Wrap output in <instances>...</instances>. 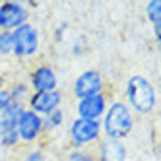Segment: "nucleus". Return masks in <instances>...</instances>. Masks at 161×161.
Masks as SVG:
<instances>
[{"instance_id":"obj_1","label":"nucleus","mask_w":161,"mask_h":161,"mask_svg":"<svg viewBox=\"0 0 161 161\" xmlns=\"http://www.w3.org/2000/svg\"><path fill=\"white\" fill-rule=\"evenodd\" d=\"M134 114L147 117L157 109V89L149 78L142 74H132L124 84V99Z\"/></svg>"},{"instance_id":"obj_2","label":"nucleus","mask_w":161,"mask_h":161,"mask_svg":"<svg viewBox=\"0 0 161 161\" xmlns=\"http://www.w3.org/2000/svg\"><path fill=\"white\" fill-rule=\"evenodd\" d=\"M99 122H101L103 138L126 142V138L136 128V114L122 99H113L109 101V107Z\"/></svg>"},{"instance_id":"obj_3","label":"nucleus","mask_w":161,"mask_h":161,"mask_svg":"<svg viewBox=\"0 0 161 161\" xmlns=\"http://www.w3.org/2000/svg\"><path fill=\"white\" fill-rule=\"evenodd\" d=\"M103 138L101 122L99 120H86V119H72L68 122V142L70 149H91L97 146Z\"/></svg>"},{"instance_id":"obj_4","label":"nucleus","mask_w":161,"mask_h":161,"mask_svg":"<svg viewBox=\"0 0 161 161\" xmlns=\"http://www.w3.org/2000/svg\"><path fill=\"white\" fill-rule=\"evenodd\" d=\"M41 51L39 29L27 21L16 31H12V56L18 60H31Z\"/></svg>"},{"instance_id":"obj_5","label":"nucleus","mask_w":161,"mask_h":161,"mask_svg":"<svg viewBox=\"0 0 161 161\" xmlns=\"http://www.w3.org/2000/svg\"><path fill=\"white\" fill-rule=\"evenodd\" d=\"M31 18L29 2L21 0H4L0 2V31H16Z\"/></svg>"},{"instance_id":"obj_6","label":"nucleus","mask_w":161,"mask_h":161,"mask_svg":"<svg viewBox=\"0 0 161 161\" xmlns=\"http://www.w3.org/2000/svg\"><path fill=\"white\" fill-rule=\"evenodd\" d=\"M16 132H18V138H19V144H24V146H27V147L39 144L41 138L45 136V130H43V117H39L37 113H33V111H29V109L25 107L24 113L18 117Z\"/></svg>"},{"instance_id":"obj_7","label":"nucleus","mask_w":161,"mask_h":161,"mask_svg":"<svg viewBox=\"0 0 161 161\" xmlns=\"http://www.w3.org/2000/svg\"><path fill=\"white\" fill-rule=\"evenodd\" d=\"M72 97L78 99H84V97H91V95H99V93H105V78L99 70L95 68H87V70L80 72L74 82H72Z\"/></svg>"},{"instance_id":"obj_8","label":"nucleus","mask_w":161,"mask_h":161,"mask_svg":"<svg viewBox=\"0 0 161 161\" xmlns=\"http://www.w3.org/2000/svg\"><path fill=\"white\" fill-rule=\"evenodd\" d=\"M31 91H54L60 89V78L56 68L51 62H39L27 72V80Z\"/></svg>"},{"instance_id":"obj_9","label":"nucleus","mask_w":161,"mask_h":161,"mask_svg":"<svg viewBox=\"0 0 161 161\" xmlns=\"http://www.w3.org/2000/svg\"><path fill=\"white\" fill-rule=\"evenodd\" d=\"M64 103V91L54 89V91H31V95L25 103V107L39 117H45L56 109H60Z\"/></svg>"},{"instance_id":"obj_10","label":"nucleus","mask_w":161,"mask_h":161,"mask_svg":"<svg viewBox=\"0 0 161 161\" xmlns=\"http://www.w3.org/2000/svg\"><path fill=\"white\" fill-rule=\"evenodd\" d=\"M109 95L107 91L99 95H91V97H84L78 99L74 105V113L76 119H86V120H101V117L105 114L107 107H109Z\"/></svg>"},{"instance_id":"obj_11","label":"nucleus","mask_w":161,"mask_h":161,"mask_svg":"<svg viewBox=\"0 0 161 161\" xmlns=\"http://www.w3.org/2000/svg\"><path fill=\"white\" fill-rule=\"evenodd\" d=\"M95 161H126L128 159V147L122 140H111L101 138L95 146Z\"/></svg>"},{"instance_id":"obj_12","label":"nucleus","mask_w":161,"mask_h":161,"mask_svg":"<svg viewBox=\"0 0 161 161\" xmlns=\"http://www.w3.org/2000/svg\"><path fill=\"white\" fill-rule=\"evenodd\" d=\"M8 89V95L12 99V103H21V105H25L29 95H31V87L25 80H14V82H10L6 86Z\"/></svg>"},{"instance_id":"obj_13","label":"nucleus","mask_w":161,"mask_h":161,"mask_svg":"<svg viewBox=\"0 0 161 161\" xmlns=\"http://www.w3.org/2000/svg\"><path fill=\"white\" fill-rule=\"evenodd\" d=\"M66 120H68V117H66V109L64 107L56 109V111H53L49 114H45L43 117V130H45V134H53L56 130H60L66 124Z\"/></svg>"},{"instance_id":"obj_14","label":"nucleus","mask_w":161,"mask_h":161,"mask_svg":"<svg viewBox=\"0 0 161 161\" xmlns=\"http://www.w3.org/2000/svg\"><path fill=\"white\" fill-rule=\"evenodd\" d=\"M147 21L152 24V27L161 25V0H149L144 8Z\"/></svg>"},{"instance_id":"obj_15","label":"nucleus","mask_w":161,"mask_h":161,"mask_svg":"<svg viewBox=\"0 0 161 161\" xmlns=\"http://www.w3.org/2000/svg\"><path fill=\"white\" fill-rule=\"evenodd\" d=\"M64 161H95L93 149H68Z\"/></svg>"},{"instance_id":"obj_16","label":"nucleus","mask_w":161,"mask_h":161,"mask_svg":"<svg viewBox=\"0 0 161 161\" xmlns=\"http://www.w3.org/2000/svg\"><path fill=\"white\" fill-rule=\"evenodd\" d=\"M12 56V33L0 31V58H10Z\"/></svg>"},{"instance_id":"obj_17","label":"nucleus","mask_w":161,"mask_h":161,"mask_svg":"<svg viewBox=\"0 0 161 161\" xmlns=\"http://www.w3.org/2000/svg\"><path fill=\"white\" fill-rule=\"evenodd\" d=\"M19 161H47V152H45L43 147L31 146V147H27V152L21 155Z\"/></svg>"},{"instance_id":"obj_18","label":"nucleus","mask_w":161,"mask_h":161,"mask_svg":"<svg viewBox=\"0 0 161 161\" xmlns=\"http://www.w3.org/2000/svg\"><path fill=\"white\" fill-rule=\"evenodd\" d=\"M10 103H12V99H10V95H8V89H6V87L0 89V114L8 109Z\"/></svg>"},{"instance_id":"obj_19","label":"nucleus","mask_w":161,"mask_h":161,"mask_svg":"<svg viewBox=\"0 0 161 161\" xmlns=\"http://www.w3.org/2000/svg\"><path fill=\"white\" fill-rule=\"evenodd\" d=\"M66 29H68V24H64V21H62V24H58V27L54 29V39H56V41H60V39L64 37Z\"/></svg>"},{"instance_id":"obj_20","label":"nucleus","mask_w":161,"mask_h":161,"mask_svg":"<svg viewBox=\"0 0 161 161\" xmlns=\"http://www.w3.org/2000/svg\"><path fill=\"white\" fill-rule=\"evenodd\" d=\"M6 86H8V80H6V76L2 72H0V89H4Z\"/></svg>"}]
</instances>
